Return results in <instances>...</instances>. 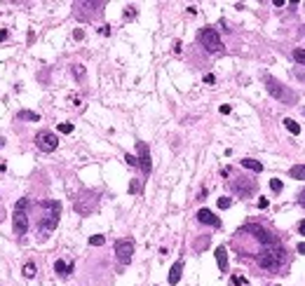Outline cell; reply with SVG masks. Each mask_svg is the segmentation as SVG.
<instances>
[{"mask_svg": "<svg viewBox=\"0 0 305 286\" xmlns=\"http://www.w3.org/2000/svg\"><path fill=\"white\" fill-rule=\"evenodd\" d=\"M82 73H85V70H82V66H75V75H78V78H82Z\"/></svg>", "mask_w": 305, "mask_h": 286, "instance_id": "cell-31", "label": "cell"}, {"mask_svg": "<svg viewBox=\"0 0 305 286\" xmlns=\"http://www.w3.org/2000/svg\"><path fill=\"white\" fill-rule=\"evenodd\" d=\"M59 132H61V134H71V132H73V124H71V122H61V124H59Z\"/></svg>", "mask_w": 305, "mask_h": 286, "instance_id": "cell-23", "label": "cell"}, {"mask_svg": "<svg viewBox=\"0 0 305 286\" xmlns=\"http://www.w3.org/2000/svg\"><path fill=\"white\" fill-rule=\"evenodd\" d=\"M104 242H106L104 235H94V237H90V244L92 246H104Z\"/></svg>", "mask_w": 305, "mask_h": 286, "instance_id": "cell-21", "label": "cell"}, {"mask_svg": "<svg viewBox=\"0 0 305 286\" xmlns=\"http://www.w3.org/2000/svg\"><path fill=\"white\" fill-rule=\"evenodd\" d=\"M298 204H301V206L305 209V190H301V192H298Z\"/></svg>", "mask_w": 305, "mask_h": 286, "instance_id": "cell-27", "label": "cell"}, {"mask_svg": "<svg viewBox=\"0 0 305 286\" xmlns=\"http://www.w3.org/2000/svg\"><path fill=\"white\" fill-rule=\"evenodd\" d=\"M239 235H253V239L261 242L263 249H266V246H277V237H275L270 230H266L263 225H258V223H249V225H244V228L239 230Z\"/></svg>", "mask_w": 305, "mask_h": 286, "instance_id": "cell-4", "label": "cell"}, {"mask_svg": "<svg viewBox=\"0 0 305 286\" xmlns=\"http://www.w3.org/2000/svg\"><path fill=\"white\" fill-rule=\"evenodd\" d=\"M284 263V249L282 246H266L258 253V265L263 270H279V265Z\"/></svg>", "mask_w": 305, "mask_h": 286, "instance_id": "cell-2", "label": "cell"}, {"mask_svg": "<svg viewBox=\"0 0 305 286\" xmlns=\"http://www.w3.org/2000/svg\"><path fill=\"white\" fill-rule=\"evenodd\" d=\"M268 206V200L266 197H261V200H258V209H266Z\"/></svg>", "mask_w": 305, "mask_h": 286, "instance_id": "cell-28", "label": "cell"}, {"mask_svg": "<svg viewBox=\"0 0 305 286\" xmlns=\"http://www.w3.org/2000/svg\"><path fill=\"white\" fill-rule=\"evenodd\" d=\"M125 160H127V164H129V167H139V162H136V157H134V155H129V152L125 155Z\"/></svg>", "mask_w": 305, "mask_h": 286, "instance_id": "cell-25", "label": "cell"}, {"mask_svg": "<svg viewBox=\"0 0 305 286\" xmlns=\"http://www.w3.org/2000/svg\"><path fill=\"white\" fill-rule=\"evenodd\" d=\"M26 206H28V197H21L17 204H14V216H12V228L17 235H26L28 232V214H26Z\"/></svg>", "mask_w": 305, "mask_h": 286, "instance_id": "cell-5", "label": "cell"}, {"mask_svg": "<svg viewBox=\"0 0 305 286\" xmlns=\"http://www.w3.org/2000/svg\"><path fill=\"white\" fill-rule=\"evenodd\" d=\"M134 14H136V10H134V7H127V12H125V17H134Z\"/></svg>", "mask_w": 305, "mask_h": 286, "instance_id": "cell-30", "label": "cell"}, {"mask_svg": "<svg viewBox=\"0 0 305 286\" xmlns=\"http://www.w3.org/2000/svg\"><path fill=\"white\" fill-rule=\"evenodd\" d=\"M293 59H296L301 66H305V50H301V47H298V50H293Z\"/></svg>", "mask_w": 305, "mask_h": 286, "instance_id": "cell-20", "label": "cell"}, {"mask_svg": "<svg viewBox=\"0 0 305 286\" xmlns=\"http://www.w3.org/2000/svg\"><path fill=\"white\" fill-rule=\"evenodd\" d=\"M214 80H216V78H214L212 73H209V75H204V82H207V84H212V82H214Z\"/></svg>", "mask_w": 305, "mask_h": 286, "instance_id": "cell-29", "label": "cell"}, {"mask_svg": "<svg viewBox=\"0 0 305 286\" xmlns=\"http://www.w3.org/2000/svg\"><path fill=\"white\" fill-rule=\"evenodd\" d=\"M7 40V31H0V42Z\"/></svg>", "mask_w": 305, "mask_h": 286, "instance_id": "cell-33", "label": "cell"}, {"mask_svg": "<svg viewBox=\"0 0 305 286\" xmlns=\"http://www.w3.org/2000/svg\"><path fill=\"white\" fill-rule=\"evenodd\" d=\"M266 87H268V92H270V96H272V99H277L279 103H287V106H291V103H296V101H298L296 92L287 89L282 82H277L275 78H270V75L266 78Z\"/></svg>", "mask_w": 305, "mask_h": 286, "instance_id": "cell-3", "label": "cell"}, {"mask_svg": "<svg viewBox=\"0 0 305 286\" xmlns=\"http://www.w3.org/2000/svg\"><path fill=\"white\" fill-rule=\"evenodd\" d=\"M115 256L122 265H127L134 256V239H118L115 242Z\"/></svg>", "mask_w": 305, "mask_h": 286, "instance_id": "cell-8", "label": "cell"}, {"mask_svg": "<svg viewBox=\"0 0 305 286\" xmlns=\"http://www.w3.org/2000/svg\"><path fill=\"white\" fill-rule=\"evenodd\" d=\"M199 42H202V47H204L207 52H221V50H223V42H221L218 31L212 26H204L199 31Z\"/></svg>", "mask_w": 305, "mask_h": 286, "instance_id": "cell-6", "label": "cell"}, {"mask_svg": "<svg viewBox=\"0 0 305 286\" xmlns=\"http://www.w3.org/2000/svg\"><path fill=\"white\" fill-rule=\"evenodd\" d=\"M54 270L61 274V277H68V274L73 272V263H66V260H56V263H54Z\"/></svg>", "mask_w": 305, "mask_h": 286, "instance_id": "cell-14", "label": "cell"}, {"mask_svg": "<svg viewBox=\"0 0 305 286\" xmlns=\"http://www.w3.org/2000/svg\"><path fill=\"white\" fill-rule=\"evenodd\" d=\"M298 232H301V235H305V220H301V225H298Z\"/></svg>", "mask_w": 305, "mask_h": 286, "instance_id": "cell-32", "label": "cell"}, {"mask_svg": "<svg viewBox=\"0 0 305 286\" xmlns=\"http://www.w3.org/2000/svg\"><path fill=\"white\" fill-rule=\"evenodd\" d=\"M284 127L291 132L293 136H298V134H301V127H298V122H296V120H291V118H287V120H284Z\"/></svg>", "mask_w": 305, "mask_h": 286, "instance_id": "cell-17", "label": "cell"}, {"mask_svg": "<svg viewBox=\"0 0 305 286\" xmlns=\"http://www.w3.org/2000/svg\"><path fill=\"white\" fill-rule=\"evenodd\" d=\"M242 167L251 169V171H256V174H261V171H263V164L258 162V160H251V157H244V160H242Z\"/></svg>", "mask_w": 305, "mask_h": 286, "instance_id": "cell-15", "label": "cell"}, {"mask_svg": "<svg viewBox=\"0 0 305 286\" xmlns=\"http://www.w3.org/2000/svg\"><path fill=\"white\" fill-rule=\"evenodd\" d=\"M282 188H284V185H282V181H279V178H270V190H272V192H282Z\"/></svg>", "mask_w": 305, "mask_h": 286, "instance_id": "cell-22", "label": "cell"}, {"mask_svg": "<svg viewBox=\"0 0 305 286\" xmlns=\"http://www.w3.org/2000/svg\"><path fill=\"white\" fill-rule=\"evenodd\" d=\"M24 277H28V279L36 277V263H26L24 265Z\"/></svg>", "mask_w": 305, "mask_h": 286, "instance_id": "cell-19", "label": "cell"}, {"mask_svg": "<svg viewBox=\"0 0 305 286\" xmlns=\"http://www.w3.org/2000/svg\"><path fill=\"white\" fill-rule=\"evenodd\" d=\"M17 118H19V120H33V122H38L40 120V115L38 113H33V110H21Z\"/></svg>", "mask_w": 305, "mask_h": 286, "instance_id": "cell-18", "label": "cell"}, {"mask_svg": "<svg viewBox=\"0 0 305 286\" xmlns=\"http://www.w3.org/2000/svg\"><path fill=\"white\" fill-rule=\"evenodd\" d=\"M233 284H235V286H244V284H247V279H244V277H237V274H235V277H233Z\"/></svg>", "mask_w": 305, "mask_h": 286, "instance_id": "cell-26", "label": "cell"}, {"mask_svg": "<svg viewBox=\"0 0 305 286\" xmlns=\"http://www.w3.org/2000/svg\"><path fill=\"white\" fill-rule=\"evenodd\" d=\"M197 220L199 223H204V225H212V228H221V218L214 216V211H209V209H199Z\"/></svg>", "mask_w": 305, "mask_h": 286, "instance_id": "cell-11", "label": "cell"}, {"mask_svg": "<svg viewBox=\"0 0 305 286\" xmlns=\"http://www.w3.org/2000/svg\"><path fill=\"white\" fill-rule=\"evenodd\" d=\"M42 209H45V216L40 220V235L45 237L47 232H52L59 223V216H61V202L56 200H45L42 202Z\"/></svg>", "mask_w": 305, "mask_h": 286, "instance_id": "cell-1", "label": "cell"}, {"mask_svg": "<svg viewBox=\"0 0 305 286\" xmlns=\"http://www.w3.org/2000/svg\"><path fill=\"white\" fill-rule=\"evenodd\" d=\"M303 115H305V108H303Z\"/></svg>", "mask_w": 305, "mask_h": 286, "instance_id": "cell-36", "label": "cell"}, {"mask_svg": "<svg viewBox=\"0 0 305 286\" xmlns=\"http://www.w3.org/2000/svg\"><path fill=\"white\" fill-rule=\"evenodd\" d=\"M230 204H233L230 197H221V200H218V209H230Z\"/></svg>", "mask_w": 305, "mask_h": 286, "instance_id": "cell-24", "label": "cell"}, {"mask_svg": "<svg viewBox=\"0 0 305 286\" xmlns=\"http://www.w3.org/2000/svg\"><path fill=\"white\" fill-rule=\"evenodd\" d=\"M216 263H218V270H221V272H228V251H226V246H218V249H216Z\"/></svg>", "mask_w": 305, "mask_h": 286, "instance_id": "cell-12", "label": "cell"}, {"mask_svg": "<svg viewBox=\"0 0 305 286\" xmlns=\"http://www.w3.org/2000/svg\"><path fill=\"white\" fill-rule=\"evenodd\" d=\"M181 272H183V263L179 260V263H174L172 270H169V284H179V279H181Z\"/></svg>", "mask_w": 305, "mask_h": 286, "instance_id": "cell-13", "label": "cell"}, {"mask_svg": "<svg viewBox=\"0 0 305 286\" xmlns=\"http://www.w3.org/2000/svg\"><path fill=\"white\" fill-rule=\"evenodd\" d=\"M289 176L296 178V181H305V164H296L289 169Z\"/></svg>", "mask_w": 305, "mask_h": 286, "instance_id": "cell-16", "label": "cell"}, {"mask_svg": "<svg viewBox=\"0 0 305 286\" xmlns=\"http://www.w3.org/2000/svg\"><path fill=\"white\" fill-rule=\"evenodd\" d=\"M36 146H38V150H42V152H52V150H56V146H59V138H56V134H52V132H38V134H36Z\"/></svg>", "mask_w": 305, "mask_h": 286, "instance_id": "cell-7", "label": "cell"}, {"mask_svg": "<svg viewBox=\"0 0 305 286\" xmlns=\"http://www.w3.org/2000/svg\"><path fill=\"white\" fill-rule=\"evenodd\" d=\"M136 152H139V157H136V162L141 167V171L144 174H150V169H153V162H150V152H148V146L144 141H136Z\"/></svg>", "mask_w": 305, "mask_h": 286, "instance_id": "cell-9", "label": "cell"}, {"mask_svg": "<svg viewBox=\"0 0 305 286\" xmlns=\"http://www.w3.org/2000/svg\"><path fill=\"white\" fill-rule=\"evenodd\" d=\"M2 146H5V138H0V148H2Z\"/></svg>", "mask_w": 305, "mask_h": 286, "instance_id": "cell-35", "label": "cell"}, {"mask_svg": "<svg viewBox=\"0 0 305 286\" xmlns=\"http://www.w3.org/2000/svg\"><path fill=\"white\" fill-rule=\"evenodd\" d=\"M233 190L242 195V197H249L253 190H256V181H247V178H242V181H235L233 183Z\"/></svg>", "mask_w": 305, "mask_h": 286, "instance_id": "cell-10", "label": "cell"}, {"mask_svg": "<svg viewBox=\"0 0 305 286\" xmlns=\"http://www.w3.org/2000/svg\"><path fill=\"white\" fill-rule=\"evenodd\" d=\"M298 253H305V242L303 244H298Z\"/></svg>", "mask_w": 305, "mask_h": 286, "instance_id": "cell-34", "label": "cell"}]
</instances>
